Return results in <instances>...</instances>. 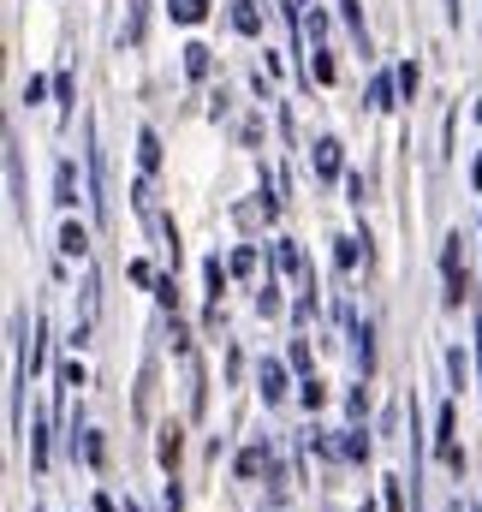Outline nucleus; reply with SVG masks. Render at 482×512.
<instances>
[{"label": "nucleus", "instance_id": "obj_1", "mask_svg": "<svg viewBox=\"0 0 482 512\" xmlns=\"http://www.w3.org/2000/svg\"><path fill=\"white\" fill-rule=\"evenodd\" d=\"M441 274H447V304H465V256H459V239H447V251H441Z\"/></svg>", "mask_w": 482, "mask_h": 512}, {"label": "nucleus", "instance_id": "obj_2", "mask_svg": "<svg viewBox=\"0 0 482 512\" xmlns=\"http://www.w3.org/2000/svg\"><path fill=\"white\" fill-rule=\"evenodd\" d=\"M6 185H12V215L24 221V155H18V137L6 131Z\"/></svg>", "mask_w": 482, "mask_h": 512}, {"label": "nucleus", "instance_id": "obj_3", "mask_svg": "<svg viewBox=\"0 0 482 512\" xmlns=\"http://www.w3.org/2000/svg\"><path fill=\"white\" fill-rule=\"evenodd\" d=\"M78 197H84V185H78V167H72V161H60V173H54V203H60V209H72Z\"/></svg>", "mask_w": 482, "mask_h": 512}, {"label": "nucleus", "instance_id": "obj_4", "mask_svg": "<svg viewBox=\"0 0 482 512\" xmlns=\"http://www.w3.org/2000/svg\"><path fill=\"white\" fill-rule=\"evenodd\" d=\"M352 358H358L363 376L375 370V334H369V322H358V316H352Z\"/></svg>", "mask_w": 482, "mask_h": 512}, {"label": "nucleus", "instance_id": "obj_5", "mask_svg": "<svg viewBox=\"0 0 482 512\" xmlns=\"http://www.w3.org/2000/svg\"><path fill=\"white\" fill-rule=\"evenodd\" d=\"M256 387H262V399H268V405H280V399H286V370L268 358V364L256 370Z\"/></svg>", "mask_w": 482, "mask_h": 512}, {"label": "nucleus", "instance_id": "obj_6", "mask_svg": "<svg viewBox=\"0 0 482 512\" xmlns=\"http://www.w3.org/2000/svg\"><path fill=\"white\" fill-rule=\"evenodd\" d=\"M334 173H340V143L322 137V143H316V179H334Z\"/></svg>", "mask_w": 482, "mask_h": 512}, {"label": "nucleus", "instance_id": "obj_7", "mask_svg": "<svg viewBox=\"0 0 482 512\" xmlns=\"http://www.w3.org/2000/svg\"><path fill=\"white\" fill-rule=\"evenodd\" d=\"M233 30H239V36H256V30H262V12H256V0H233Z\"/></svg>", "mask_w": 482, "mask_h": 512}, {"label": "nucleus", "instance_id": "obj_8", "mask_svg": "<svg viewBox=\"0 0 482 512\" xmlns=\"http://www.w3.org/2000/svg\"><path fill=\"white\" fill-rule=\"evenodd\" d=\"M60 251L66 256H90V233H84L78 221H66V227H60Z\"/></svg>", "mask_w": 482, "mask_h": 512}, {"label": "nucleus", "instance_id": "obj_9", "mask_svg": "<svg viewBox=\"0 0 482 512\" xmlns=\"http://www.w3.org/2000/svg\"><path fill=\"white\" fill-rule=\"evenodd\" d=\"M137 161H143V173L161 167V137H155V131H137Z\"/></svg>", "mask_w": 482, "mask_h": 512}, {"label": "nucleus", "instance_id": "obj_10", "mask_svg": "<svg viewBox=\"0 0 482 512\" xmlns=\"http://www.w3.org/2000/svg\"><path fill=\"white\" fill-rule=\"evenodd\" d=\"M167 6H173L179 24H203V18H209V0H167Z\"/></svg>", "mask_w": 482, "mask_h": 512}, {"label": "nucleus", "instance_id": "obj_11", "mask_svg": "<svg viewBox=\"0 0 482 512\" xmlns=\"http://www.w3.org/2000/svg\"><path fill=\"white\" fill-rule=\"evenodd\" d=\"M298 399H304L310 411H322V405H328V382H322V376L310 370V376H304V393H298Z\"/></svg>", "mask_w": 482, "mask_h": 512}, {"label": "nucleus", "instance_id": "obj_12", "mask_svg": "<svg viewBox=\"0 0 482 512\" xmlns=\"http://www.w3.org/2000/svg\"><path fill=\"white\" fill-rule=\"evenodd\" d=\"M209 66H215V60H209V48H203V42H191V48H185V72H191V78H209Z\"/></svg>", "mask_w": 482, "mask_h": 512}, {"label": "nucleus", "instance_id": "obj_13", "mask_svg": "<svg viewBox=\"0 0 482 512\" xmlns=\"http://www.w3.org/2000/svg\"><path fill=\"white\" fill-rule=\"evenodd\" d=\"M30 459H36V471L48 465V423H42V417L30 423Z\"/></svg>", "mask_w": 482, "mask_h": 512}, {"label": "nucleus", "instance_id": "obj_14", "mask_svg": "<svg viewBox=\"0 0 482 512\" xmlns=\"http://www.w3.org/2000/svg\"><path fill=\"white\" fill-rule=\"evenodd\" d=\"M262 465H268V447H244L239 453V477H262Z\"/></svg>", "mask_w": 482, "mask_h": 512}, {"label": "nucleus", "instance_id": "obj_15", "mask_svg": "<svg viewBox=\"0 0 482 512\" xmlns=\"http://www.w3.org/2000/svg\"><path fill=\"white\" fill-rule=\"evenodd\" d=\"M369 108H375V114L393 108V78H375V84H369Z\"/></svg>", "mask_w": 482, "mask_h": 512}, {"label": "nucleus", "instance_id": "obj_16", "mask_svg": "<svg viewBox=\"0 0 482 512\" xmlns=\"http://www.w3.org/2000/svg\"><path fill=\"white\" fill-rule=\"evenodd\" d=\"M179 447H185V441H179V429L167 423V429H161V465H167V471L179 465Z\"/></svg>", "mask_w": 482, "mask_h": 512}, {"label": "nucleus", "instance_id": "obj_17", "mask_svg": "<svg viewBox=\"0 0 482 512\" xmlns=\"http://www.w3.org/2000/svg\"><path fill=\"white\" fill-rule=\"evenodd\" d=\"M340 459H352V465H358V459H369V441H363L358 429H346V441H340Z\"/></svg>", "mask_w": 482, "mask_h": 512}, {"label": "nucleus", "instance_id": "obj_18", "mask_svg": "<svg viewBox=\"0 0 482 512\" xmlns=\"http://www.w3.org/2000/svg\"><path fill=\"white\" fill-rule=\"evenodd\" d=\"M203 274H209V292L221 298V292H227V268H221V256H209V262H203Z\"/></svg>", "mask_w": 482, "mask_h": 512}, {"label": "nucleus", "instance_id": "obj_19", "mask_svg": "<svg viewBox=\"0 0 482 512\" xmlns=\"http://www.w3.org/2000/svg\"><path fill=\"white\" fill-rule=\"evenodd\" d=\"M256 310H262V316H274V310H280V286H274V280L256 292Z\"/></svg>", "mask_w": 482, "mask_h": 512}, {"label": "nucleus", "instance_id": "obj_20", "mask_svg": "<svg viewBox=\"0 0 482 512\" xmlns=\"http://www.w3.org/2000/svg\"><path fill=\"white\" fill-rule=\"evenodd\" d=\"M125 42H143V0H131V24H125Z\"/></svg>", "mask_w": 482, "mask_h": 512}, {"label": "nucleus", "instance_id": "obj_21", "mask_svg": "<svg viewBox=\"0 0 482 512\" xmlns=\"http://www.w3.org/2000/svg\"><path fill=\"white\" fill-rule=\"evenodd\" d=\"M310 78H316V84H334V60H328V54H316V60H310Z\"/></svg>", "mask_w": 482, "mask_h": 512}, {"label": "nucleus", "instance_id": "obj_22", "mask_svg": "<svg viewBox=\"0 0 482 512\" xmlns=\"http://www.w3.org/2000/svg\"><path fill=\"white\" fill-rule=\"evenodd\" d=\"M387 512H405V483L399 477H387Z\"/></svg>", "mask_w": 482, "mask_h": 512}, {"label": "nucleus", "instance_id": "obj_23", "mask_svg": "<svg viewBox=\"0 0 482 512\" xmlns=\"http://www.w3.org/2000/svg\"><path fill=\"white\" fill-rule=\"evenodd\" d=\"M334 245H340V251H334L340 256V268H358V239H334Z\"/></svg>", "mask_w": 482, "mask_h": 512}, {"label": "nucleus", "instance_id": "obj_24", "mask_svg": "<svg viewBox=\"0 0 482 512\" xmlns=\"http://www.w3.org/2000/svg\"><path fill=\"white\" fill-rule=\"evenodd\" d=\"M274 256H280V268H304V256H298L292 239H280V251H274Z\"/></svg>", "mask_w": 482, "mask_h": 512}, {"label": "nucleus", "instance_id": "obj_25", "mask_svg": "<svg viewBox=\"0 0 482 512\" xmlns=\"http://www.w3.org/2000/svg\"><path fill=\"white\" fill-rule=\"evenodd\" d=\"M399 90H405V102H411V96H417V66H411V60H405V66H399Z\"/></svg>", "mask_w": 482, "mask_h": 512}, {"label": "nucleus", "instance_id": "obj_26", "mask_svg": "<svg viewBox=\"0 0 482 512\" xmlns=\"http://www.w3.org/2000/svg\"><path fill=\"white\" fill-rule=\"evenodd\" d=\"M54 96H60V114H72V78H66V72L54 78Z\"/></svg>", "mask_w": 482, "mask_h": 512}, {"label": "nucleus", "instance_id": "obj_27", "mask_svg": "<svg viewBox=\"0 0 482 512\" xmlns=\"http://www.w3.org/2000/svg\"><path fill=\"white\" fill-rule=\"evenodd\" d=\"M292 370H304V376H310V340H292Z\"/></svg>", "mask_w": 482, "mask_h": 512}, {"label": "nucleus", "instance_id": "obj_28", "mask_svg": "<svg viewBox=\"0 0 482 512\" xmlns=\"http://www.w3.org/2000/svg\"><path fill=\"white\" fill-rule=\"evenodd\" d=\"M102 453H108V447H102V435H84V459H90V465H102Z\"/></svg>", "mask_w": 482, "mask_h": 512}, {"label": "nucleus", "instance_id": "obj_29", "mask_svg": "<svg viewBox=\"0 0 482 512\" xmlns=\"http://www.w3.org/2000/svg\"><path fill=\"white\" fill-rule=\"evenodd\" d=\"M447 370H453V387H465V352H447Z\"/></svg>", "mask_w": 482, "mask_h": 512}, {"label": "nucleus", "instance_id": "obj_30", "mask_svg": "<svg viewBox=\"0 0 482 512\" xmlns=\"http://www.w3.org/2000/svg\"><path fill=\"white\" fill-rule=\"evenodd\" d=\"M60 382H66V387H84V364H78V358H72V364H66V370H60Z\"/></svg>", "mask_w": 482, "mask_h": 512}, {"label": "nucleus", "instance_id": "obj_31", "mask_svg": "<svg viewBox=\"0 0 482 512\" xmlns=\"http://www.w3.org/2000/svg\"><path fill=\"white\" fill-rule=\"evenodd\" d=\"M471 185H477V191H482V155H477V173H471Z\"/></svg>", "mask_w": 482, "mask_h": 512}, {"label": "nucleus", "instance_id": "obj_32", "mask_svg": "<svg viewBox=\"0 0 482 512\" xmlns=\"http://www.w3.org/2000/svg\"><path fill=\"white\" fill-rule=\"evenodd\" d=\"M477 346H482V334H477Z\"/></svg>", "mask_w": 482, "mask_h": 512}]
</instances>
